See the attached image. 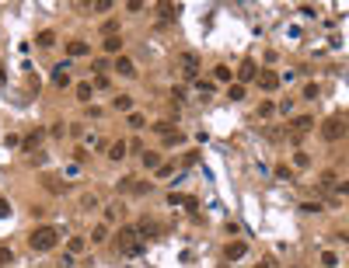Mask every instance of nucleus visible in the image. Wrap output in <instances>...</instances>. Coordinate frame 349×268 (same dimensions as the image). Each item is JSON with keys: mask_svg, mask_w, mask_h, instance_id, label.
<instances>
[{"mask_svg": "<svg viewBox=\"0 0 349 268\" xmlns=\"http://www.w3.org/2000/svg\"><path fill=\"white\" fill-rule=\"evenodd\" d=\"M143 251H147V241L140 237L136 226H123L119 234H115V254H123V258H140Z\"/></svg>", "mask_w": 349, "mask_h": 268, "instance_id": "1", "label": "nucleus"}, {"mask_svg": "<svg viewBox=\"0 0 349 268\" xmlns=\"http://www.w3.org/2000/svg\"><path fill=\"white\" fill-rule=\"evenodd\" d=\"M60 244V230L53 226V223H42V226H35L32 234H28V247L35 251V254H46V251H53Z\"/></svg>", "mask_w": 349, "mask_h": 268, "instance_id": "2", "label": "nucleus"}, {"mask_svg": "<svg viewBox=\"0 0 349 268\" xmlns=\"http://www.w3.org/2000/svg\"><path fill=\"white\" fill-rule=\"evenodd\" d=\"M178 70H182L185 80L196 84V80H199V56H196V53H178Z\"/></svg>", "mask_w": 349, "mask_h": 268, "instance_id": "3", "label": "nucleus"}, {"mask_svg": "<svg viewBox=\"0 0 349 268\" xmlns=\"http://www.w3.org/2000/svg\"><path fill=\"white\" fill-rule=\"evenodd\" d=\"M346 119H342V115H328V119H325V126H321V136L328 139V143H335V139H342L346 136Z\"/></svg>", "mask_w": 349, "mask_h": 268, "instance_id": "4", "label": "nucleus"}, {"mask_svg": "<svg viewBox=\"0 0 349 268\" xmlns=\"http://www.w3.org/2000/svg\"><path fill=\"white\" fill-rule=\"evenodd\" d=\"M255 77H258V66H255V59H241V66L234 70V84H252L255 80Z\"/></svg>", "mask_w": 349, "mask_h": 268, "instance_id": "5", "label": "nucleus"}, {"mask_svg": "<svg viewBox=\"0 0 349 268\" xmlns=\"http://www.w3.org/2000/svg\"><path fill=\"white\" fill-rule=\"evenodd\" d=\"M315 129V115H297V119H293V129H290V139L297 143L304 133H311Z\"/></svg>", "mask_w": 349, "mask_h": 268, "instance_id": "6", "label": "nucleus"}, {"mask_svg": "<svg viewBox=\"0 0 349 268\" xmlns=\"http://www.w3.org/2000/svg\"><path fill=\"white\" fill-rule=\"evenodd\" d=\"M255 80H258L262 91H276V87H280V73H276V70H258Z\"/></svg>", "mask_w": 349, "mask_h": 268, "instance_id": "7", "label": "nucleus"}, {"mask_svg": "<svg viewBox=\"0 0 349 268\" xmlns=\"http://www.w3.org/2000/svg\"><path fill=\"white\" fill-rule=\"evenodd\" d=\"M53 84H56V87H70V63H66V59L53 66Z\"/></svg>", "mask_w": 349, "mask_h": 268, "instance_id": "8", "label": "nucleus"}, {"mask_svg": "<svg viewBox=\"0 0 349 268\" xmlns=\"http://www.w3.org/2000/svg\"><path fill=\"white\" fill-rule=\"evenodd\" d=\"M91 53V46L84 42V38H70V42H66V56L70 59H81V56H88Z\"/></svg>", "mask_w": 349, "mask_h": 268, "instance_id": "9", "label": "nucleus"}, {"mask_svg": "<svg viewBox=\"0 0 349 268\" xmlns=\"http://www.w3.org/2000/svg\"><path fill=\"white\" fill-rule=\"evenodd\" d=\"M245 254H248V244H245V241H234V244H227V251H223V258H227V261H241Z\"/></svg>", "mask_w": 349, "mask_h": 268, "instance_id": "10", "label": "nucleus"}, {"mask_svg": "<svg viewBox=\"0 0 349 268\" xmlns=\"http://www.w3.org/2000/svg\"><path fill=\"white\" fill-rule=\"evenodd\" d=\"M42 136H46V129H32V133L21 139V150H25V153H35V146L42 143Z\"/></svg>", "mask_w": 349, "mask_h": 268, "instance_id": "11", "label": "nucleus"}, {"mask_svg": "<svg viewBox=\"0 0 349 268\" xmlns=\"http://www.w3.org/2000/svg\"><path fill=\"white\" fill-rule=\"evenodd\" d=\"M126 150H129V143H126V139L108 143V161H126Z\"/></svg>", "mask_w": 349, "mask_h": 268, "instance_id": "12", "label": "nucleus"}, {"mask_svg": "<svg viewBox=\"0 0 349 268\" xmlns=\"http://www.w3.org/2000/svg\"><path fill=\"white\" fill-rule=\"evenodd\" d=\"M136 230H140V237H143V241H147V237H158V234H161L158 219H140V223H136Z\"/></svg>", "mask_w": 349, "mask_h": 268, "instance_id": "13", "label": "nucleus"}, {"mask_svg": "<svg viewBox=\"0 0 349 268\" xmlns=\"http://www.w3.org/2000/svg\"><path fill=\"white\" fill-rule=\"evenodd\" d=\"M115 73H119V77H136V63L129 56H119V59H115Z\"/></svg>", "mask_w": 349, "mask_h": 268, "instance_id": "14", "label": "nucleus"}, {"mask_svg": "<svg viewBox=\"0 0 349 268\" xmlns=\"http://www.w3.org/2000/svg\"><path fill=\"white\" fill-rule=\"evenodd\" d=\"M73 94H77V101H91L95 98V84L91 80H81V84L73 87Z\"/></svg>", "mask_w": 349, "mask_h": 268, "instance_id": "15", "label": "nucleus"}, {"mask_svg": "<svg viewBox=\"0 0 349 268\" xmlns=\"http://www.w3.org/2000/svg\"><path fill=\"white\" fill-rule=\"evenodd\" d=\"M101 49H105V53H112V56H115V53L123 56V35H112V38H105V42H101Z\"/></svg>", "mask_w": 349, "mask_h": 268, "instance_id": "16", "label": "nucleus"}, {"mask_svg": "<svg viewBox=\"0 0 349 268\" xmlns=\"http://www.w3.org/2000/svg\"><path fill=\"white\" fill-rule=\"evenodd\" d=\"M112 108H115V111H126V115H129V111H133V98H129V94H119V98H112Z\"/></svg>", "mask_w": 349, "mask_h": 268, "instance_id": "17", "label": "nucleus"}, {"mask_svg": "<svg viewBox=\"0 0 349 268\" xmlns=\"http://www.w3.org/2000/svg\"><path fill=\"white\" fill-rule=\"evenodd\" d=\"M35 42L42 46V49H53V46H56V31H49V28H46V31H38V35H35Z\"/></svg>", "mask_w": 349, "mask_h": 268, "instance_id": "18", "label": "nucleus"}, {"mask_svg": "<svg viewBox=\"0 0 349 268\" xmlns=\"http://www.w3.org/2000/svg\"><path fill=\"white\" fill-rule=\"evenodd\" d=\"M143 167H147V171H158V167H161V153L143 150Z\"/></svg>", "mask_w": 349, "mask_h": 268, "instance_id": "19", "label": "nucleus"}, {"mask_svg": "<svg viewBox=\"0 0 349 268\" xmlns=\"http://www.w3.org/2000/svg\"><path fill=\"white\" fill-rule=\"evenodd\" d=\"M105 241H108V223H98L91 230V244H105Z\"/></svg>", "mask_w": 349, "mask_h": 268, "instance_id": "20", "label": "nucleus"}, {"mask_svg": "<svg viewBox=\"0 0 349 268\" xmlns=\"http://www.w3.org/2000/svg\"><path fill=\"white\" fill-rule=\"evenodd\" d=\"M101 202H98V195H95V191H84V195H81V209L84 213H91V209H98Z\"/></svg>", "mask_w": 349, "mask_h": 268, "instance_id": "21", "label": "nucleus"}, {"mask_svg": "<svg viewBox=\"0 0 349 268\" xmlns=\"http://www.w3.org/2000/svg\"><path fill=\"white\" fill-rule=\"evenodd\" d=\"M293 167H297V171L311 167V153H307V150H297V153H293Z\"/></svg>", "mask_w": 349, "mask_h": 268, "instance_id": "22", "label": "nucleus"}, {"mask_svg": "<svg viewBox=\"0 0 349 268\" xmlns=\"http://www.w3.org/2000/svg\"><path fill=\"white\" fill-rule=\"evenodd\" d=\"M42 185H46V191H53V195L66 191V185H60V178H53V174H46V178H42Z\"/></svg>", "mask_w": 349, "mask_h": 268, "instance_id": "23", "label": "nucleus"}, {"mask_svg": "<svg viewBox=\"0 0 349 268\" xmlns=\"http://www.w3.org/2000/svg\"><path fill=\"white\" fill-rule=\"evenodd\" d=\"M230 77H234V70H230V66H223V63H220V66H213V80H220V84H227V80H230Z\"/></svg>", "mask_w": 349, "mask_h": 268, "instance_id": "24", "label": "nucleus"}, {"mask_svg": "<svg viewBox=\"0 0 349 268\" xmlns=\"http://www.w3.org/2000/svg\"><path fill=\"white\" fill-rule=\"evenodd\" d=\"M84 247H88V241H84V237H70V241H66V254H81Z\"/></svg>", "mask_w": 349, "mask_h": 268, "instance_id": "25", "label": "nucleus"}, {"mask_svg": "<svg viewBox=\"0 0 349 268\" xmlns=\"http://www.w3.org/2000/svg\"><path fill=\"white\" fill-rule=\"evenodd\" d=\"M101 35H105V38H112V35H119V21H115V18L101 21Z\"/></svg>", "mask_w": 349, "mask_h": 268, "instance_id": "26", "label": "nucleus"}, {"mask_svg": "<svg viewBox=\"0 0 349 268\" xmlns=\"http://www.w3.org/2000/svg\"><path fill=\"white\" fill-rule=\"evenodd\" d=\"M196 91H199V98H210L217 87H213V80H203V77H199V80H196Z\"/></svg>", "mask_w": 349, "mask_h": 268, "instance_id": "27", "label": "nucleus"}, {"mask_svg": "<svg viewBox=\"0 0 349 268\" xmlns=\"http://www.w3.org/2000/svg\"><path fill=\"white\" fill-rule=\"evenodd\" d=\"M321 268H339V254L335 251H321Z\"/></svg>", "mask_w": 349, "mask_h": 268, "instance_id": "28", "label": "nucleus"}, {"mask_svg": "<svg viewBox=\"0 0 349 268\" xmlns=\"http://www.w3.org/2000/svg\"><path fill=\"white\" fill-rule=\"evenodd\" d=\"M150 129H154V133H158V136H171V133H175V129H171V122H168V119H161V122H154V126H150Z\"/></svg>", "mask_w": 349, "mask_h": 268, "instance_id": "29", "label": "nucleus"}, {"mask_svg": "<svg viewBox=\"0 0 349 268\" xmlns=\"http://www.w3.org/2000/svg\"><path fill=\"white\" fill-rule=\"evenodd\" d=\"M178 11H182L178 4H161V18H164V21H171V18H178Z\"/></svg>", "mask_w": 349, "mask_h": 268, "instance_id": "30", "label": "nucleus"}, {"mask_svg": "<svg viewBox=\"0 0 349 268\" xmlns=\"http://www.w3.org/2000/svg\"><path fill=\"white\" fill-rule=\"evenodd\" d=\"M276 178H280V181H297L293 167H286V164H280V167H276Z\"/></svg>", "mask_w": 349, "mask_h": 268, "instance_id": "31", "label": "nucleus"}, {"mask_svg": "<svg viewBox=\"0 0 349 268\" xmlns=\"http://www.w3.org/2000/svg\"><path fill=\"white\" fill-rule=\"evenodd\" d=\"M126 122H129L133 129H143V126H147V119H143L140 111H129V115H126Z\"/></svg>", "mask_w": 349, "mask_h": 268, "instance_id": "32", "label": "nucleus"}, {"mask_svg": "<svg viewBox=\"0 0 349 268\" xmlns=\"http://www.w3.org/2000/svg\"><path fill=\"white\" fill-rule=\"evenodd\" d=\"M227 98H230V101H241V98H245V87H241V84H230V87H227Z\"/></svg>", "mask_w": 349, "mask_h": 268, "instance_id": "33", "label": "nucleus"}, {"mask_svg": "<svg viewBox=\"0 0 349 268\" xmlns=\"http://www.w3.org/2000/svg\"><path fill=\"white\" fill-rule=\"evenodd\" d=\"M273 111H276V105H273V101H262V105H258V119H269Z\"/></svg>", "mask_w": 349, "mask_h": 268, "instance_id": "34", "label": "nucleus"}, {"mask_svg": "<svg viewBox=\"0 0 349 268\" xmlns=\"http://www.w3.org/2000/svg\"><path fill=\"white\" fill-rule=\"evenodd\" d=\"M332 185H335V174H332V171H325V174L318 178V188L325 191V188H332Z\"/></svg>", "mask_w": 349, "mask_h": 268, "instance_id": "35", "label": "nucleus"}, {"mask_svg": "<svg viewBox=\"0 0 349 268\" xmlns=\"http://www.w3.org/2000/svg\"><path fill=\"white\" fill-rule=\"evenodd\" d=\"M11 261H14V251H11V247H0V268L11 265Z\"/></svg>", "mask_w": 349, "mask_h": 268, "instance_id": "36", "label": "nucleus"}, {"mask_svg": "<svg viewBox=\"0 0 349 268\" xmlns=\"http://www.w3.org/2000/svg\"><path fill=\"white\" fill-rule=\"evenodd\" d=\"M318 94H321V87H318V84H307V87H304V98H307V101H315Z\"/></svg>", "mask_w": 349, "mask_h": 268, "instance_id": "37", "label": "nucleus"}, {"mask_svg": "<svg viewBox=\"0 0 349 268\" xmlns=\"http://www.w3.org/2000/svg\"><path fill=\"white\" fill-rule=\"evenodd\" d=\"M300 213H321V202L315 199V202H300Z\"/></svg>", "mask_w": 349, "mask_h": 268, "instance_id": "38", "label": "nucleus"}, {"mask_svg": "<svg viewBox=\"0 0 349 268\" xmlns=\"http://www.w3.org/2000/svg\"><path fill=\"white\" fill-rule=\"evenodd\" d=\"M123 213V206H108L105 209V223H115V216H119Z\"/></svg>", "mask_w": 349, "mask_h": 268, "instance_id": "39", "label": "nucleus"}, {"mask_svg": "<svg viewBox=\"0 0 349 268\" xmlns=\"http://www.w3.org/2000/svg\"><path fill=\"white\" fill-rule=\"evenodd\" d=\"M84 161H88V150L77 146V150H73V164H84Z\"/></svg>", "mask_w": 349, "mask_h": 268, "instance_id": "40", "label": "nucleus"}, {"mask_svg": "<svg viewBox=\"0 0 349 268\" xmlns=\"http://www.w3.org/2000/svg\"><path fill=\"white\" fill-rule=\"evenodd\" d=\"M171 101L182 105V101H185V87H171Z\"/></svg>", "mask_w": 349, "mask_h": 268, "instance_id": "41", "label": "nucleus"}, {"mask_svg": "<svg viewBox=\"0 0 349 268\" xmlns=\"http://www.w3.org/2000/svg\"><path fill=\"white\" fill-rule=\"evenodd\" d=\"M276 108H280V111H283V115H290V111H293V98H283V101H280V105H276Z\"/></svg>", "mask_w": 349, "mask_h": 268, "instance_id": "42", "label": "nucleus"}, {"mask_svg": "<svg viewBox=\"0 0 349 268\" xmlns=\"http://www.w3.org/2000/svg\"><path fill=\"white\" fill-rule=\"evenodd\" d=\"M164 143H168V146H175V143H185V136H182V133H178V129H175V133H171V136H164Z\"/></svg>", "mask_w": 349, "mask_h": 268, "instance_id": "43", "label": "nucleus"}, {"mask_svg": "<svg viewBox=\"0 0 349 268\" xmlns=\"http://www.w3.org/2000/svg\"><path fill=\"white\" fill-rule=\"evenodd\" d=\"M91 11H112V0H95Z\"/></svg>", "mask_w": 349, "mask_h": 268, "instance_id": "44", "label": "nucleus"}, {"mask_svg": "<svg viewBox=\"0 0 349 268\" xmlns=\"http://www.w3.org/2000/svg\"><path fill=\"white\" fill-rule=\"evenodd\" d=\"M168 174H175V164H161L158 167V178H168Z\"/></svg>", "mask_w": 349, "mask_h": 268, "instance_id": "45", "label": "nucleus"}, {"mask_svg": "<svg viewBox=\"0 0 349 268\" xmlns=\"http://www.w3.org/2000/svg\"><path fill=\"white\" fill-rule=\"evenodd\" d=\"M11 213H14V209H11V202H7V199H0V219L11 216Z\"/></svg>", "mask_w": 349, "mask_h": 268, "instance_id": "46", "label": "nucleus"}, {"mask_svg": "<svg viewBox=\"0 0 349 268\" xmlns=\"http://www.w3.org/2000/svg\"><path fill=\"white\" fill-rule=\"evenodd\" d=\"M185 199H189V195H175V191L168 195V202H171V206H185Z\"/></svg>", "mask_w": 349, "mask_h": 268, "instance_id": "47", "label": "nucleus"}, {"mask_svg": "<svg viewBox=\"0 0 349 268\" xmlns=\"http://www.w3.org/2000/svg\"><path fill=\"white\" fill-rule=\"evenodd\" d=\"M95 70H98V77H105V70H108V59H95Z\"/></svg>", "mask_w": 349, "mask_h": 268, "instance_id": "48", "label": "nucleus"}, {"mask_svg": "<svg viewBox=\"0 0 349 268\" xmlns=\"http://www.w3.org/2000/svg\"><path fill=\"white\" fill-rule=\"evenodd\" d=\"M108 87V77H95V91H105Z\"/></svg>", "mask_w": 349, "mask_h": 268, "instance_id": "49", "label": "nucleus"}, {"mask_svg": "<svg viewBox=\"0 0 349 268\" xmlns=\"http://www.w3.org/2000/svg\"><path fill=\"white\" fill-rule=\"evenodd\" d=\"M335 191L339 195H349V181H335Z\"/></svg>", "mask_w": 349, "mask_h": 268, "instance_id": "50", "label": "nucleus"}, {"mask_svg": "<svg viewBox=\"0 0 349 268\" xmlns=\"http://www.w3.org/2000/svg\"><path fill=\"white\" fill-rule=\"evenodd\" d=\"M60 268H73V254H63L60 258Z\"/></svg>", "mask_w": 349, "mask_h": 268, "instance_id": "51", "label": "nucleus"}, {"mask_svg": "<svg viewBox=\"0 0 349 268\" xmlns=\"http://www.w3.org/2000/svg\"><path fill=\"white\" fill-rule=\"evenodd\" d=\"M258 268H276V261H273V258H265V261H262Z\"/></svg>", "mask_w": 349, "mask_h": 268, "instance_id": "52", "label": "nucleus"}, {"mask_svg": "<svg viewBox=\"0 0 349 268\" xmlns=\"http://www.w3.org/2000/svg\"><path fill=\"white\" fill-rule=\"evenodd\" d=\"M339 241H346V244H349V230H346V234H339Z\"/></svg>", "mask_w": 349, "mask_h": 268, "instance_id": "53", "label": "nucleus"}, {"mask_svg": "<svg viewBox=\"0 0 349 268\" xmlns=\"http://www.w3.org/2000/svg\"><path fill=\"white\" fill-rule=\"evenodd\" d=\"M286 268H300V265H286Z\"/></svg>", "mask_w": 349, "mask_h": 268, "instance_id": "54", "label": "nucleus"}]
</instances>
